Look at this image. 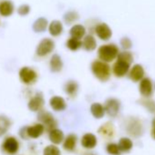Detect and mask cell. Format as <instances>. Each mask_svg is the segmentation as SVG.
I'll use <instances>...</instances> for the list:
<instances>
[{
    "label": "cell",
    "instance_id": "cell-31",
    "mask_svg": "<svg viewBox=\"0 0 155 155\" xmlns=\"http://www.w3.org/2000/svg\"><path fill=\"white\" fill-rule=\"evenodd\" d=\"M43 155H60V150L55 145H49L45 148Z\"/></svg>",
    "mask_w": 155,
    "mask_h": 155
},
{
    "label": "cell",
    "instance_id": "cell-35",
    "mask_svg": "<svg viewBox=\"0 0 155 155\" xmlns=\"http://www.w3.org/2000/svg\"><path fill=\"white\" fill-rule=\"evenodd\" d=\"M152 130H151V136H152V138L155 140V119L153 120V121H152Z\"/></svg>",
    "mask_w": 155,
    "mask_h": 155
},
{
    "label": "cell",
    "instance_id": "cell-18",
    "mask_svg": "<svg viewBox=\"0 0 155 155\" xmlns=\"http://www.w3.org/2000/svg\"><path fill=\"white\" fill-rule=\"evenodd\" d=\"M48 136H49V140L54 144H59L64 140V134H63L62 130H60L58 129H54V130H50Z\"/></svg>",
    "mask_w": 155,
    "mask_h": 155
},
{
    "label": "cell",
    "instance_id": "cell-26",
    "mask_svg": "<svg viewBox=\"0 0 155 155\" xmlns=\"http://www.w3.org/2000/svg\"><path fill=\"white\" fill-rule=\"evenodd\" d=\"M78 91V84L74 81H69L65 85V91L71 97H74Z\"/></svg>",
    "mask_w": 155,
    "mask_h": 155
},
{
    "label": "cell",
    "instance_id": "cell-27",
    "mask_svg": "<svg viewBox=\"0 0 155 155\" xmlns=\"http://www.w3.org/2000/svg\"><path fill=\"white\" fill-rule=\"evenodd\" d=\"M118 145L121 151H129L132 148V141L129 138H121Z\"/></svg>",
    "mask_w": 155,
    "mask_h": 155
},
{
    "label": "cell",
    "instance_id": "cell-30",
    "mask_svg": "<svg viewBox=\"0 0 155 155\" xmlns=\"http://www.w3.org/2000/svg\"><path fill=\"white\" fill-rule=\"evenodd\" d=\"M79 18V14L76 11H69L64 15V20L67 24H71L72 22L78 20Z\"/></svg>",
    "mask_w": 155,
    "mask_h": 155
},
{
    "label": "cell",
    "instance_id": "cell-4",
    "mask_svg": "<svg viewBox=\"0 0 155 155\" xmlns=\"http://www.w3.org/2000/svg\"><path fill=\"white\" fill-rule=\"evenodd\" d=\"M54 48H55V43L52 39L44 38L39 42L37 48V55L39 57H45L50 52H52Z\"/></svg>",
    "mask_w": 155,
    "mask_h": 155
},
{
    "label": "cell",
    "instance_id": "cell-25",
    "mask_svg": "<svg viewBox=\"0 0 155 155\" xmlns=\"http://www.w3.org/2000/svg\"><path fill=\"white\" fill-rule=\"evenodd\" d=\"M10 120L5 116H0V136L4 135L10 127Z\"/></svg>",
    "mask_w": 155,
    "mask_h": 155
},
{
    "label": "cell",
    "instance_id": "cell-13",
    "mask_svg": "<svg viewBox=\"0 0 155 155\" xmlns=\"http://www.w3.org/2000/svg\"><path fill=\"white\" fill-rule=\"evenodd\" d=\"M14 12V5L9 0H3L0 2V15L3 17H9Z\"/></svg>",
    "mask_w": 155,
    "mask_h": 155
},
{
    "label": "cell",
    "instance_id": "cell-1",
    "mask_svg": "<svg viewBox=\"0 0 155 155\" xmlns=\"http://www.w3.org/2000/svg\"><path fill=\"white\" fill-rule=\"evenodd\" d=\"M91 70L94 76L101 81H106L109 80L110 76V66L101 61V60H95L91 65Z\"/></svg>",
    "mask_w": 155,
    "mask_h": 155
},
{
    "label": "cell",
    "instance_id": "cell-6",
    "mask_svg": "<svg viewBox=\"0 0 155 155\" xmlns=\"http://www.w3.org/2000/svg\"><path fill=\"white\" fill-rule=\"evenodd\" d=\"M2 148L3 150L8 153V154H15L18 152V148H19V144H18V141L17 140L16 138L14 137H8L7 138L4 142H3V145H2Z\"/></svg>",
    "mask_w": 155,
    "mask_h": 155
},
{
    "label": "cell",
    "instance_id": "cell-14",
    "mask_svg": "<svg viewBox=\"0 0 155 155\" xmlns=\"http://www.w3.org/2000/svg\"><path fill=\"white\" fill-rule=\"evenodd\" d=\"M44 130H45V127L43 124H35L33 126L26 128L28 136L30 138H33V139H36V138H38L39 136H41Z\"/></svg>",
    "mask_w": 155,
    "mask_h": 155
},
{
    "label": "cell",
    "instance_id": "cell-20",
    "mask_svg": "<svg viewBox=\"0 0 155 155\" xmlns=\"http://www.w3.org/2000/svg\"><path fill=\"white\" fill-rule=\"evenodd\" d=\"M48 30H49V33L54 36V37H57L58 35L61 34L62 30H63V26H62V23L58 20H54L50 23L49 27H48Z\"/></svg>",
    "mask_w": 155,
    "mask_h": 155
},
{
    "label": "cell",
    "instance_id": "cell-32",
    "mask_svg": "<svg viewBox=\"0 0 155 155\" xmlns=\"http://www.w3.org/2000/svg\"><path fill=\"white\" fill-rule=\"evenodd\" d=\"M107 151L111 155H120V150L118 144L110 143L107 146Z\"/></svg>",
    "mask_w": 155,
    "mask_h": 155
},
{
    "label": "cell",
    "instance_id": "cell-12",
    "mask_svg": "<svg viewBox=\"0 0 155 155\" xmlns=\"http://www.w3.org/2000/svg\"><path fill=\"white\" fill-rule=\"evenodd\" d=\"M143 76H144V69L139 64L134 65L132 67V68L130 69V79L132 80L135 82L142 81Z\"/></svg>",
    "mask_w": 155,
    "mask_h": 155
},
{
    "label": "cell",
    "instance_id": "cell-19",
    "mask_svg": "<svg viewBox=\"0 0 155 155\" xmlns=\"http://www.w3.org/2000/svg\"><path fill=\"white\" fill-rule=\"evenodd\" d=\"M69 33L71 35V38L80 39L82 37H84V35L86 33V29L82 25H75L71 28Z\"/></svg>",
    "mask_w": 155,
    "mask_h": 155
},
{
    "label": "cell",
    "instance_id": "cell-7",
    "mask_svg": "<svg viewBox=\"0 0 155 155\" xmlns=\"http://www.w3.org/2000/svg\"><path fill=\"white\" fill-rule=\"evenodd\" d=\"M120 103L116 99H109L105 104V111L111 117H115L120 110Z\"/></svg>",
    "mask_w": 155,
    "mask_h": 155
},
{
    "label": "cell",
    "instance_id": "cell-9",
    "mask_svg": "<svg viewBox=\"0 0 155 155\" xmlns=\"http://www.w3.org/2000/svg\"><path fill=\"white\" fill-rule=\"evenodd\" d=\"M43 105H44V99L40 93H38L28 102V109L32 111H38L42 109Z\"/></svg>",
    "mask_w": 155,
    "mask_h": 155
},
{
    "label": "cell",
    "instance_id": "cell-33",
    "mask_svg": "<svg viewBox=\"0 0 155 155\" xmlns=\"http://www.w3.org/2000/svg\"><path fill=\"white\" fill-rule=\"evenodd\" d=\"M120 45H121V47L123 48L127 49V48H131L132 43H131V41H130V38H122L121 40H120Z\"/></svg>",
    "mask_w": 155,
    "mask_h": 155
},
{
    "label": "cell",
    "instance_id": "cell-23",
    "mask_svg": "<svg viewBox=\"0 0 155 155\" xmlns=\"http://www.w3.org/2000/svg\"><path fill=\"white\" fill-rule=\"evenodd\" d=\"M82 46L84 47V48L86 50H89V51L94 50L96 48V46H97V43H96V40L94 38V37L91 36V35L86 36L84 40H83Z\"/></svg>",
    "mask_w": 155,
    "mask_h": 155
},
{
    "label": "cell",
    "instance_id": "cell-3",
    "mask_svg": "<svg viewBox=\"0 0 155 155\" xmlns=\"http://www.w3.org/2000/svg\"><path fill=\"white\" fill-rule=\"evenodd\" d=\"M19 78L25 84H33L37 81V73L28 67H23L19 70Z\"/></svg>",
    "mask_w": 155,
    "mask_h": 155
},
{
    "label": "cell",
    "instance_id": "cell-28",
    "mask_svg": "<svg viewBox=\"0 0 155 155\" xmlns=\"http://www.w3.org/2000/svg\"><path fill=\"white\" fill-rule=\"evenodd\" d=\"M81 46H82L81 41L80 39H78V38H70L67 41V47H68L70 50H77V49H79Z\"/></svg>",
    "mask_w": 155,
    "mask_h": 155
},
{
    "label": "cell",
    "instance_id": "cell-5",
    "mask_svg": "<svg viewBox=\"0 0 155 155\" xmlns=\"http://www.w3.org/2000/svg\"><path fill=\"white\" fill-rule=\"evenodd\" d=\"M38 120L45 125V126H47V129L50 131V130H54L55 129V127L57 126V121L54 120V118H53V116L49 113V112H48V111H46V110H41L39 113H38Z\"/></svg>",
    "mask_w": 155,
    "mask_h": 155
},
{
    "label": "cell",
    "instance_id": "cell-2",
    "mask_svg": "<svg viewBox=\"0 0 155 155\" xmlns=\"http://www.w3.org/2000/svg\"><path fill=\"white\" fill-rule=\"evenodd\" d=\"M99 58L103 62H110L119 55V48L115 44H107L100 47L98 50Z\"/></svg>",
    "mask_w": 155,
    "mask_h": 155
},
{
    "label": "cell",
    "instance_id": "cell-22",
    "mask_svg": "<svg viewBox=\"0 0 155 155\" xmlns=\"http://www.w3.org/2000/svg\"><path fill=\"white\" fill-rule=\"evenodd\" d=\"M91 110L92 115L97 119L102 118L105 114V108L100 103H93L91 107Z\"/></svg>",
    "mask_w": 155,
    "mask_h": 155
},
{
    "label": "cell",
    "instance_id": "cell-8",
    "mask_svg": "<svg viewBox=\"0 0 155 155\" xmlns=\"http://www.w3.org/2000/svg\"><path fill=\"white\" fill-rule=\"evenodd\" d=\"M95 32L97 36L103 40H108L111 37V30L110 27L105 23H101L97 25L95 28Z\"/></svg>",
    "mask_w": 155,
    "mask_h": 155
},
{
    "label": "cell",
    "instance_id": "cell-21",
    "mask_svg": "<svg viewBox=\"0 0 155 155\" xmlns=\"http://www.w3.org/2000/svg\"><path fill=\"white\" fill-rule=\"evenodd\" d=\"M76 143H77V136L75 134H69L67 136L63 143V148L68 151H72L76 147Z\"/></svg>",
    "mask_w": 155,
    "mask_h": 155
},
{
    "label": "cell",
    "instance_id": "cell-15",
    "mask_svg": "<svg viewBox=\"0 0 155 155\" xmlns=\"http://www.w3.org/2000/svg\"><path fill=\"white\" fill-rule=\"evenodd\" d=\"M81 145L86 149H93L97 145V139L92 133H86L81 139Z\"/></svg>",
    "mask_w": 155,
    "mask_h": 155
},
{
    "label": "cell",
    "instance_id": "cell-17",
    "mask_svg": "<svg viewBox=\"0 0 155 155\" xmlns=\"http://www.w3.org/2000/svg\"><path fill=\"white\" fill-rule=\"evenodd\" d=\"M50 69L52 72H59L62 69L63 63L60 58V57L57 54L53 55L50 59Z\"/></svg>",
    "mask_w": 155,
    "mask_h": 155
},
{
    "label": "cell",
    "instance_id": "cell-24",
    "mask_svg": "<svg viewBox=\"0 0 155 155\" xmlns=\"http://www.w3.org/2000/svg\"><path fill=\"white\" fill-rule=\"evenodd\" d=\"M48 27V20L45 18H39L33 24V30L35 32H43Z\"/></svg>",
    "mask_w": 155,
    "mask_h": 155
},
{
    "label": "cell",
    "instance_id": "cell-29",
    "mask_svg": "<svg viewBox=\"0 0 155 155\" xmlns=\"http://www.w3.org/2000/svg\"><path fill=\"white\" fill-rule=\"evenodd\" d=\"M117 60H120V61H124L128 64H131L133 61V56L130 52L129 51H123L119 53L118 55V59Z\"/></svg>",
    "mask_w": 155,
    "mask_h": 155
},
{
    "label": "cell",
    "instance_id": "cell-16",
    "mask_svg": "<svg viewBox=\"0 0 155 155\" xmlns=\"http://www.w3.org/2000/svg\"><path fill=\"white\" fill-rule=\"evenodd\" d=\"M49 103H50L51 108L54 110L61 111V110H64L66 109V102H65L64 99L61 98V97H58V96L52 97L50 99Z\"/></svg>",
    "mask_w": 155,
    "mask_h": 155
},
{
    "label": "cell",
    "instance_id": "cell-10",
    "mask_svg": "<svg viewBox=\"0 0 155 155\" xmlns=\"http://www.w3.org/2000/svg\"><path fill=\"white\" fill-rule=\"evenodd\" d=\"M140 92L144 97H150L152 94V83L150 79L145 78L140 83Z\"/></svg>",
    "mask_w": 155,
    "mask_h": 155
},
{
    "label": "cell",
    "instance_id": "cell-11",
    "mask_svg": "<svg viewBox=\"0 0 155 155\" xmlns=\"http://www.w3.org/2000/svg\"><path fill=\"white\" fill-rule=\"evenodd\" d=\"M129 68H130V64L124 61L117 60V62L113 66V72L116 77H123L128 72Z\"/></svg>",
    "mask_w": 155,
    "mask_h": 155
},
{
    "label": "cell",
    "instance_id": "cell-36",
    "mask_svg": "<svg viewBox=\"0 0 155 155\" xmlns=\"http://www.w3.org/2000/svg\"><path fill=\"white\" fill-rule=\"evenodd\" d=\"M85 155H95L94 153H87V154H85Z\"/></svg>",
    "mask_w": 155,
    "mask_h": 155
},
{
    "label": "cell",
    "instance_id": "cell-34",
    "mask_svg": "<svg viewBox=\"0 0 155 155\" xmlns=\"http://www.w3.org/2000/svg\"><path fill=\"white\" fill-rule=\"evenodd\" d=\"M30 8L28 5H22L21 7L18 8V14L21 16H26L29 13Z\"/></svg>",
    "mask_w": 155,
    "mask_h": 155
}]
</instances>
